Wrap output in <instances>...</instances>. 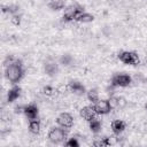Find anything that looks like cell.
<instances>
[{"label": "cell", "instance_id": "cell-1", "mask_svg": "<svg viewBox=\"0 0 147 147\" xmlns=\"http://www.w3.org/2000/svg\"><path fill=\"white\" fill-rule=\"evenodd\" d=\"M23 75H24V70L22 68V61L18 59H15V61L9 65H7L5 69V76L10 84L18 83L22 79Z\"/></svg>", "mask_w": 147, "mask_h": 147}, {"label": "cell", "instance_id": "cell-2", "mask_svg": "<svg viewBox=\"0 0 147 147\" xmlns=\"http://www.w3.org/2000/svg\"><path fill=\"white\" fill-rule=\"evenodd\" d=\"M68 136V132L64 130V127H52L48 132V139L53 144H61L65 140Z\"/></svg>", "mask_w": 147, "mask_h": 147}, {"label": "cell", "instance_id": "cell-3", "mask_svg": "<svg viewBox=\"0 0 147 147\" xmlns=\"http://www.w3.org/2000/svg\"><path fill=\"white\" fill-rule=\"evenodd\" d=\"M82 13H84V7H82L79 5H70L64 9L63 20L67 22H70L72 20H76V17L78 15H80Z\"/></svg>", "mask_w": 147, "mask_h": 147}, {"label": "cell", "instance_id": "cell-4", "mask_svg": "<svg viewBox=\"0 0 147 147\" xmlns=\"http://www.w3.org/2000/svg\"><path fill=\"white\" fill-rule=\"evenodd\" d=\"M132 82V78L126 74H116L111 77L110 84L114 87H125L129 86Z\"/></svg>", "mask_w": 147, "mask_h": 147}, {"label": "cell", "instance_id": "cell-5", "mask_svg": "<svg viewBox=\"0 0 147 147\" xmlns=\"http://www.w3.org/2000/svg\"><path fill=\"white\" fill-rule=\"evenodd\" d=\"M118 59L121 62H123L124 64H131V65H136L139 63V56L137 53L134 52H129V51H124L121 52L118 54Z\"/></svg>", "mask_w": 147, "mask_h": 147}, {"label": "cell", "instance_id": "cell-6", "mask_svg": "<svg viewBox=\"0 0 147 147\" xmlns=\"http://www.w3.org/2000/svg\"><path fill=\"white\" fill-rule=\"evenodd\" d=\"M56 123L64 129H70L74 125V118L69 113H61L56 118Z\"/></svg>", "mask_w": 147, "mask_h": 147}, {"label": "cell", "instance_id": "cell-7", "mask_svg": "<svg viewBox=\"0 0 147 147\" xmlns=\"http://www.w3.org/2000/svg\"><path fill=\"white\" fill-rule=\"evenodd\" d=\"M93 108L98 115H106V114L110 113V110H111L109 100H99L98 102L94 103Z\"/></svg>", "mask_w": 147, "mask_h": 147}, {"label": "cell", "instance_id": "cell-8", "mask_svg": "<svg viewBox=\"0 0 147 147\" xmlns=\"http://www.w3.org/2000/svg\"><path fill=\"white\" fill-rule=\"evenodd\" d=\"M68 87H69V90H70L74 94H77V95H83V94L86 93L85 86H84L82 83L77 82V80H71V82L69 83Z\"/></svg>", "mask_w": 147, "mask_h": 147}, {"label": "cell", "instance_id": "cell-9", "mask_svg": "<svg viewBox=\"0 0 147 147\" xmlns=\"http://www.w3.org/2000/svg\"><path fill=\"white\" fill-rule=\"evenodd\" d=\"M95 115H96V113H95L93 106H92V107H91V106H85V107H83V108L80 109V116H82L85 121H87V122H90V121H92L93 118H95Z\"/></svg>", "mask_w": 147, "mask_h": 147}, {"label": "cell", "instance_id": "cell-10", "mask_svg": "<svg viewBox=\"0 0 147 147\" xmlns=\"http://www.w3.org/2000/svg\"><path fill=\"white\" fill-rule=\"evenodd\" d=\"M23 113L25 114V116H26L29 119L37 118V116H38V107H37L36 105H33V103L28 105V106L24 107V111H23Z\"/></svg>", "mask_w": 147, "mask_h": 147}, {"label": "cell", "instance_id": "cell-11", "mask_svg": "<svg viewBox=\"0 0 147 147\" xmlns=\"http://www.w3.org/2000/svg\"><path fill=\"white\" fill-rule=\"evenodd\" d=\"M111 130L115 134H119L125 130V122L122 119H115L111 122Z\"/></svg>", "mask_w": 147, "mask_h": 147}, {"label": "cell", "instance_id": "cell-12", "mask_svg": "<svg viewBox=\"0 0 147 147\" xmlns=\"http://www.w3.org/2000/svg\"><path fill=\"white\" fill-rule=\"evenodd\" d=\"M20 94H21V87H20V86H14V87H11V88L8 91V93H7V101H8V102L15 101V100L20 96Z\"/></svg>", "mask_w": 147, "mask_h": 147}, {"label": "cell", "instance_id": "cell-13", "mask_svg": "<svg viewBox=\"0 0 147 147\" xmlns=\"http://www.w3.org/2000/svg\"><path fill=\"white\" fill-rule=\"evenodd\" d=\"M44 69H45V72H46L48 76H51V77L55 76V75L57 74V71H59L57 64L54 63V62H47V63L45 64Z\"/></svg>", "mask_w": 147, "mask_h": 147}, {"label": "cell", "instance_id": "cell-14", "mask_svg": "<svg viewBox=\"0 0 147 147\" xmlns=\"http://www.w3.org/2000/svg\"><path fill=\"white\" fill-rule=\"evenodd\" d=\"M29 131L33 134H38L40 131V121L38 118H33L29 121Z\"/></svg>", "mask_w": 147, "mask_h": 147}, {"label": "cell", "instance_id": "cell-15", "mask_svg": "<svg viewBox=\"0 0 147 147\" xmlns=\"http://www.w3.org/2000/svg\"><path fill=\"white\" fill-rule=\"evenodd\" d=\"M93 145L95 147H105V146H109L110 145V140L108 137H103V138H99L96 137L93 140Z\"/></svg>", "mask_w": 147, "mask_h": 147}, {"label": "cell", "instance_id": "cell-16", "mask_svg": "<svg viewBox=\"0 0 147 147\" xmlns=\"http://www.w3.org/2000/svg\"><path fill=\"white\" fill-rule=\"evenodd\" d=\"M64 1L63 0H51L48 2V7L52 10H60L62 8H64Z\"/></svg>", "mask_w": 147, "mask_h": 147}, {"label": "cell", "instance_id": "cell-17", "mask_svg": "<svg viewBox=\"0 0 147 147\" xmlns=\"http://www.w3.org/2000/svg\"><path fill=\"white\" fill-rule=\"evenodd\" d=\"M93 20H94V16L92 14H88V13H82L80 15H78L76 17V21L82 22V23H90Z\"/></svg>", "mask_w": 147, "mask_h": 147}, {"label": "cell", "instance_id": "cell-18", "mask_svg": "<svg viewBox=\"0 0 147 147\" xmlns=\"http://www.w3.org/2000/svg\"><path fill=\"white\" fill-rule=\"evenodd\" d=\"M90 123V130L94 133H98L101 130V122L98 118H93L92 121L88 122Z\"/></svg>", "mask_w": 147, "mask_h": 147}, {"label": "cell", "instance_id": "cell-19", "mask_svg": "<svg viewBox=\"0 0 147 147\" xmlns=\"http://www.w3.org/2000/svg\"><path fill=\"white\" fill-rule=\"evenodd\" d=\"M87 99L92 103L98 102L99 101V93H98V91L96 90H90V91H87Z\"/></svg>", "mask_w": 147, "mask_h": 147}, {"label": "cell", "instance_id": "cell-20", "mask_svg": "<svg viewBox=\"0 0 147 147\" xmlns=\"http://www.w3.org/2000/svg\"><path fill=\"white\" fill-rule=\"evenodd\" d=\"M20 7L16 6V5H8V6H3L2 7V11L3 13H8V14H11V15H15L17 11H18Z\"/></svg>", "mask_w": 147, "mask_h": 147}, {"label": "cell", "instance_id": "cell-21", "mask_svg": "<svg viewBox=\"0 0 147 147\" xmlns=\"http://www.w3.org/2000/svg\"><path fill=\"white\" fill-rule=\"evenodd\" d=\"M71 61H72V57L69 55V54H65V55H62L61 56V59H60V62H61V64H63V65H69L70 63H71Z\"/></svg>", "mask_w": 147, "mask_h": 147}, {"label": "cell", "instance_id": "cell-22", "mask_svg": "<svg viewBox=\"0 0 147 147\" xmlns=\"http://www.w3.org/2000/svg\"><path fill=\"white\" fill-rule=\"evenodd\" d=\"M65 146H70V147H78L79 146V142L77 141L76 138H71L69 139L67 142H65Z\"/></svg>", "mask_w": 147, "mask_h": 147}, {"label": "cell", "instance_id": "cell-23", "mask_svg": "<svg viewBox=\"0 0 147 147\" xmlns=\"http://www.w3.org/2000/svg\"><path fill=\"white\" fill-rule=\"evenodd\" d=\"M10 21H11V23H13L14 25H20V23H21V15H18V14L13 15Z\"/></svg>", "mask_w": 147, "mask_h": 147}, {"label": "cell", "instance_id": "cell-24", "mask_svg": "<svg viewBox=\"0 0 147 147\" xmlns=\"http://www.w3.org/2000/svg\"><path fill=\"white\" fill-rule=\"evenodd\" d=\"M53 92H54V88L52 87V86H49V85H47V86H45L44 88H42V93L45 94V95H52L53 94Z\"/></svg>", "mask_w": 147, "mask_h": 147}, {"label": "cell", "instance_id": "cell-25", "mask_svg": "<svg viewBox=\"0 0 147 147\" xmlns=\"http://www.w3.org/2000/svg\"><path fill=\"white\" fill-rule=\"evenodd\" d=\"M109 103H110V107H111V109H114V108H118V98H110L109 99Z\"/></svg>", "mask_w": 147, "mask_h": 147}, {"label": "cell", "instance_id": "cell-26", "mask_svg": "<svg viewBox=\"0 0 147 147\" xmlns=\"http://www.w3.org/2000/svg\"><path fill=\"white\" fill-rule=\"evenodd\" d=\"M125 99L124 98H118V107H124L125 106Z\"/></svg>", "mask_w": 147, "mask_h": 147}, {"label": "cell", "instance_id": "cell-27", "mask_svg": "<svg viewBox=\"0 0 147 147\" xmlns=\"http://www.w3.org/2000/svg\"><path fill=\"white\" fill-rule=\"evenodd\" d=\"M22 111H24V107H22V106H17V107H15V113H16V114L22 113Z\"/></svg>", "mask_w": 147, "mask_h": 147}, {"label": "cell", "instance_id": "cell-28", "mask_svg": "<svg viewBox=\"0 0 147 147\" xmlns=\"http://www.w3.org/2000/svg\"><path fill=\"white\" fill-rule=\"evenodd\" d=\"M145 108H146V109H147V103H146V105H145Z\"/></svg>", "mask_w": 147, "mask_h": 147}]
</instances>
